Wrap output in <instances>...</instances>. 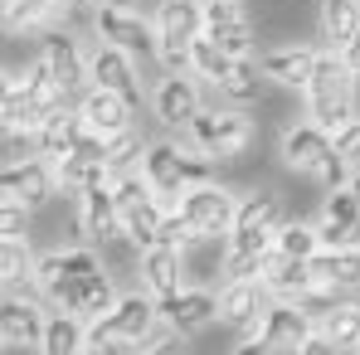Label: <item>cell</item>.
I'll return each mask as SVG.
<instances>
[{"instance_id":"obj_13","label":"cell","mask_w":360,"mask_h":355,"mask_svg":"<svg viewBox=\"0 0 360 355\" xmlns=\"http://www.w3.org/2000/svg\"><path fill=\"white\" fill-rule=\"evenodd\" d=\"M93 34L122 54H156V25L136 10H93Z\"/></svg>"},{"instance_id":"obj_27","label":"cell","mask_w":360,"mask_h":355,"mask_svg":"<svg viewBox=\"0 0 360 355\" xmlns=\"http://www.w3.org/2000/svg\"><path fill=\"white\" fill-rule=\"evenodd\" d=\"M78 108H83V122H88V131H98V136H117L131 127L136 117V108L117 98V93H108V88H88L83 98H78Z\"/></svg>"},{"instance_id":"obj_12","label":"cell","mask_w":360,"mask_h":355,"mask_svg":"<svg viewBox=\"0 0 360 355\" xmlns=\"http://www.w3.org/2000/svg\"><path fill=\"white\" fill-rule=\"evenodd\" d=\"M0 190H5V200H20V205L39 209V205H49L54 190H59V166H49L44 156L5 161V171H0Z\"/></svg>"},{"instance_id":"obj_11","label":"cell","mask_w":360,"mask_h":355,"mask_svg":"<svg viewBox=\"0 0 360 355\" xmlns=\"http://www.w3.org/2000/svg\"><path fill=\"white\" fill-rule=\"evenodd\" d=\"M151 112H156V122H161V127L185 131L190 122L205 112L200 78H195V73H166V78L156 83V93H151Z\"/></svg>"},{"instance_id":"obj_18","label":"cell","mask_w":360,"mask_h":355,"mask_svg":"<svg viewBox=\"0 0 360 355\" xmlns=\"http://www.w3.org/2000/svg\"><path fill=\"white\" fill-rule=\"evenodd\" d=\"M39 59L49 63V73L59 78L63 88L73 93V98H83L88 88H93V78H88V49L73 39V34H63V30H49L44 39H39Z\"/></svg>"},{"instance_id":"obj_14","label":"cell","mask_w":360,"mask_h":355,"mask_svg":"<svg viewBox=\"0 0 360 355\" xmlns=\"http://www.w3.org/2000/svg\"><path fill=\"white\" fill-rule=\"evenodd\" d=\"M311 331H316V321L302 311L297 302H278V297H273L253 336H263V341L273 346V355H302V346L311 341Z\"/></svg>"},{"instance_id":"obj_16","label":"cell","mask_w":360,"mask_h":355,"mask_svg":"<svg viewBox=\"0 0 360 355\" xmlns=\"http://www.w3.org/2000/svg\"><path fill=\"white\" fill-rule=\"evenodd\" d=\"M44 321H49V311L34 297L5 292V302H0V341H5V351H39Z\"/></svg>"},{"instance_id":"obj_21","label":"cell","mask_w":360,"mask_h":355,"mask_svg":"<svg viewBox=\"0 0 360 355\" xmlns=\"http://www.w3.org/2000/svg\"><path fill=\"white\" fill-rule=\"evenodd\" d=\"M161 321L176 336L205 331L210 321H219V297L210 292V288H180V292L161 297Z\"/></svg>"},{"instance_id":"obj_23","label":"cell","mask_w":360,"mask_h":355,"mask_svg":"<svg viewBox=\"0 0 360 355\" xmlns=\"http://www.w3.org/2000/svg\"><path fill=\"white\" fill-rule=\"evenodd\" d=\"M83 131H88V122H83V108L73 103V108H63V112L39 122V131H34V156H44L49 166H59L63 156H73V146L83 141Z\"/></svg>"},{"instance_id":"obj_10","label":"cell","mask_w":360,"mask_h":355,"mask_svg":"<svg viewBox=\"0 0 360 355\" xmlns=\"http://www.w3.org/2000/svg\"><path fill=\"white\" fill-rule=\"evenodd\" d=\"M73 219H78V234L88 243H117L122 234V205L112 195V180L108 185H93V190H78L73 195Z\"/></svg>"},{"instance_id":"obj_29","label":"cell","mask_w":360,"mask_h":355,"mask_svg":"<svg viewBox=\"0 0 360 355\" xmlns=\"http://www.w3.org/2000/svg\"><path fill=\"white\" fill-rule=\"evenodd\" d=\"M311 278L321 288H336V292H360V243L356 248H321L311 258Z\"/></svg>"},{"instance_id":"obj_1","label":"cell","mask_w":360,"mask_h":355,"mask_svg":"<svg viewBox=\"0 0 360 355\" xmlns=\"http://www.w3.org/2000/svg\"><path fill=\"white\" fill-rule=\"evenodd\" d=\"M34 288H39V302H49L54 311H73L83 321H98V316H108L117 306L112 273L103 268V258L93 248H54V253H39Z\"/></svg>"},{"instance_id":"obj_49","label":"cell","mask_w":360,"mask_h":355,"mask_svg":"<svg viewBox=\"0 0 360 355\" xmlns=\"http://www.w3.org/2000/svg\"><path fill=\"white\" fill-rule=\"evenodd\" d=\"M356 355H360V351H356Z\"/></svg>"},{"instance_id":"obj_40","label":"cell","mask_w":360,"mask_h":355,"mask_svg":"<svg viewBox=\"0 0 360 355\" xmlns=\"http://www.w3.org/2000/svg\"><path fill=\"white\" fill-rule=\"evenodd\" d=\"M25 224H30V205L5 200L0 205V238H25Z\"/></svg>"},{"instance_id":"obj_37","label":"cell","mask_w":360,"mask_h":355,"mask_svg":"<svg viewBox=\"0 0 360 355\" xmlns=\"http://www.w3.org/2000/svg\"><path fill=\"white\" fill-rule=\"evenodd\" d=\"M146 146H151V141H141V131H136V127H127V131H117V136H108V161H112V176H122V171H141Z\"/></svg>"},{"instance_id":"obj_41","label":"cell","mask_w":360,"mask_h":355,"mask_svg":"<svg viewBox=\"0 0 360 355\" xmlns=\"http://www.w3.org/2000/svg\"><path fill=\"white\" fill-rule=\"evenodd\" d=\"M336 156H341L351 171H360V117L351 122V127H341V131H336Z\"/></svg>"},{"instance_id":"obj_22","label":"cell","mask_w":360,"mask_h":355,"mask_svg":"<svg viewBox=\"0 0 360 355\" xmlns=\"http://www.w3.org/2000/svg\"><path fill=\"white\" fill-rule=\"evenodd\" d=\"M268 302H273V292L263 288V278L224 283V292H219V321H224L229 331H258Z\"/></svg>"},{"instance_id":"obj_34","label":"cell","mask_w":360,"mask_h":355,"mask_svg":"<svg viewBox=\"0 0 360 355\" xmlns=\"http://www.w3.org/2000/svg\"><path fill=\"white\" fill-rule=\"evenodd\" d=\"M234 63H239V59H229L210 34H200V39H195V49H190V73H195L200 83H210V88H219V83L234 73Z\"/></svg>"},{"instance_id":"obj_47","label":"cell","mask_w":360,"mask_h":355,"mask_svg":"<svg viewBox=\"0 0 360 355\" xmlns=\"http://www.w3.org/2000/svg\"><path fill=\"white\" fill-rule=\"evenodd\" d=\"M88 355H136V351H127V346H112V341H108V346H88Z\"/></svg>"},{"instance_id":"obj_45","label":"cell","mask_w":360,"mask_h":355,"mask_svg":"<svg viewBox=\"0 0 360 355\" xmlns=\"http://www.w3.org/2000/svg\"><path fill=\"white\" fill-rule=\"evenodd\" d=\"M83 10H131L136 0H78Z\"/></svg>"},{"instance_id":"obj_4","label":"cell","mask_w":360,"mask_h":355,"mask_svg":"<svg viewBox=\"0 0 360 355\" xmlns=\"http://www.w3.org/2000/svg\"><path fill=\"white\" fill-rule=\"evenodd\" d=\"M156 336H166V321H161V302L146 292H127L117 297V306L98 321H88V346H127V351H146Z\"/></svg>"},{"instance_id":"obj_9","label":"cell","mask_w":360,"mask_h":355,"mask_svg":"<svg viewBox=\"0 0 360 355\" xmlns=\"http://www.w3.org/2000/svg\"><path fill=\"white\" fill-rule=\"evenodd\" d=\"M205 34L229 59H253V49H258V34H253L243 0H205Z\"/></svg>"},{"instance_id":"obj_31","label":"cell","mask_w":360,"mask_h":355,"mask_svg":"<svg viewBox=\"0 0 360 355\" xmlns=\"http://www.w3.org/2000/svg\"><path fill=\"white\" fill-rule=\"evenodd\" d=\"M283 224H288V214H283V195H278V190H248V195H239V219H234V229L278 234Z\"/></svg>"},{"instance_id":"obj_5","label":"cell","mask_w":360,"mask_h":355,"mask_svg":"<svg viewBox=\"0 0 360 355\" xmlns=\"http://www.w3.org/2000/svg\"><path fill=\"white\" fill-rule=\"evenodd\" d=\"M156 59L166 73H190V49L205 34V0H156Z\"/></svg>"},{"instance_id":"obj_30","label":"cell","mask_w":360,"mask_h":355,"mask_svg":"<svg viewBox=\"0 0 360 355\" xmlns=\"http://www.w3.org/2000/svg\"><path fill=\"white\" fill-rule=\"evenodd\" d=\"M34 355H88V321L73 311H49L44 341Z\"/></svg>"},{"instance_id":"obj_44","label":"cell","mask_w":360,"mask_h":355,"mask_svg":"<svg viewBox=\"0 0 360 355\" xmlns=\"http://www.w3.org/2000/svg\"><path fill=\"white\" fill-rule=\"evenodd\" d=\"M234 355H273V346H268L263 336H248V341H239V346H234Z\"/></svg>"},{"instance_id":"obj_46","label":"cell","mask_w":360,"mask_h":355,"mask_svg":"<svg viewBox=\"0 0 360 355\" xmlns=\"http://www.w3.org/2000/svg\"><path fill=\"white\" fill-rule=\"evenodd\" d=\"M341 59L351 63V73H356V78H360V34H356V39H351V44H346V49H341Z\"/></svg>"},{"instance_id":"obj_42","label":"cell","mask_w":360,"mask_h":355,"mask_svg":"<svg viewBox=\"0 0 360 355\" xmlns=\"http://www.w3.org/2000/svg\"><path fill=\"white\" fill-rule=\"evenodd\" d=\"M136 355H190V346H185V336H176V331H166V336H156L146 351Z\"/></svg>"},{"instance_id":"obj_38","label":"cell","mask_w":360,"mask_h":355,"mask_svg":"<svg viewBox=\"0 0 360 355\" xmlns=\"http://www.w3.org/2000/svg\"><path fill=\"white\" fill-rule=\"evenodd\" d=\"M273 248L288 253V258H316V253H321V234H316V224L288 219V224L278 229V243H273Z\"/></svg>"},{"instance_id":"obj_26","label":"cell","mask_w":360,"mask_h":355,"mask_svg":"<svg viewBox=\"0 0 360 355\" xmlns=\"http://www.w3.org/2000/svg\"><path fill=\"white\" fill-rule=\"evenodd\" d=\"M263 288L278 297V302H297L302 292H311L316 288V278H311V258H288V253H268V263H263Z\"/></svg>"},{"instance_id":"obj_36","label":"cell","mask_w":360,"mask_h":355,"mask_svg":"<svg viewBox=\"0 0 360 355\" xmlns=\"http://www.w3.org/2000/svg\"><path fill=\"white\" fill-rule=\"evenodd\" d=\"M316 331L326 336V341H336L341 351H360V302H341L331 316H321L316 321Z\"/></svg>"},{"instance_id":"obj_35","label":"cell","mask_w":360,"mask_h":355,"mask_svg":"<svg viewBox=\"0 0 360 355\" xmlns=\"http://www.w3.org/2000/svg\"><path fill=\"white\" fill-rule=\"evenodd\" d=\"M263 68H258V59H239L234 63V73L219 83V93L229 98V108H248V103H258L263 98Z\"/></svg>"},{"instance_id":"obj_17","label":"cell","mask_w":360,"mask_h":355,"mask_svg":"<svg viewBox=\"0 0 360 355\" xmlns=\"http://www.w3.org/2000/svg\"><path fill=\"white\" fill-rule=\"evenodd\" d=\"M88 78H93V88H108V93H117L127 98L131 108H141V78H136V63L131 54H122L112 44H93L88 49Z\"/></svg>"},{"instance_id":"obj_43","label":"cell","mask_w":360,"mask_h":355,"mask_svg":"<svg viewBox=\"0 0 360 355\" xmlns=\"http://www.w3.org/2000/svg\"><path fill=\"white\" fill-rule=\"evenodd\" d=\"M302 355H351V351H341V346H336V341H326V336H321V331H311V341H307V346H302Z\"/></svg>"},{"instance_id":"obj_7","label":"cell","mask_w":360,"mask_h":355,"mask_svg":"<svg viewBox=\"0 0 360 355\" xmlns=\"http://www.w3.org/2000/svg\"><path fill=\"white\" fill-rule=\"evenodd\" d=\"M180 214L200 229L205 238H229L234 234V219H239V195L234 190H224L219 180H210V185H190L185 195H180Z\"/></svg>"},{"instance_id":"obj_24","label":"cell","mask_w":360,"mask_h":355,"mask_svg":"<svg viewBox=\"0 0 360 355\" xmlns=\"http://www.w3.org/2000/svg\"><path fill=\"white\" fill-rule=\"evenodd\" d=\"M316 54L321 49H311V44H278V49H263L258 54V68H263V78L268 83H278V88H307V78H311V68H316Z\"/></svg>"},{"instance_id":"obj_39","label":"cell","mask_w":360,"mask_h":355,"mask_svg":"<svg viewBox=\"0 0 360 355\" xmlns=\"http://www.w3.org/2000/svg\"><path fill=\"white\" fill-rule=\"evenodd\" d=\"M341 302H346V292H336V288H321V283H316L311 292H302V297H297V306L307 311V316H311V321H321V316H331V311H336Z\"/></svg>"},{"instance_id":"obj_6","label":"cell","mask_w":360,"mask_h":355,"mask_svg":"<svg viewBox=\"0 0 360 355\" xmlns=\"http://www.w3.org/2000/svg\"><path fill=\"white\" fill-rule=\"evenodd\" d=\"M185 141L200 156H210L214 166H224V161L243 156V146L253 141V117L243 108H205L200 117L185 127Z\"/></svg>"},{"instance_id":"obj_33","label":"cell","mask_w":360,"mask_h":355,"mask_svg":"<svg viewBox=\"0 0 360 355\" xmlns=\"http://www.w3.org/2000/svg\"><path fill=\"white\" fill-rule=\"evenodd\" d=\"M360 34V0H321V39L326 49H346Z\"/></svg>"},{"instance_id":"obj_15","label":"cell","mask_w":360,"mask_h":355,"mask_svg":"<svg viewBox=\"0 0 360 355\" xmlns=\"http://www.w3.org/2000/svg\"><path fill=\"white\" fill-rule=\"evenodd\" d=\"M112 180V161H108V136L98 131H83V141L73 146V156L59 161V185L63 190H93V185H108Z\"/></svg>"},{"instance_id":"obj_25","label":"cell","mask_w":360,"mask_h":355,"mask_svg":"<svg viewBox=\"0 0 360 355\" xmlns=\"http://www.w3.org/2000/svg\"><path fill=\"white\" fill-rule=\"evenodd\" d=\"M78 10V0H5V30L10 34H49Z\"/></svg>"},{"instance_id":"obj_3","label":"cell","mask_w":360,"mask_h":355,"mask_svg":"<svg viewBox=\"0 0 360 355\" xmlns=\"http://www.w3.org/2000/svg\"><path fill=\"white\" fill-rule=\"evenodd\" d=\"M141 176L151 180V190H156V200L166 209H180V195L190 185H210L214 180V161L200 156L190 141L185 146L180 141H151L146 156H141Z\"/></svg>"},{"instance_id":"obj_19","label":"cell","mask_w":360,"mask_h":355,"mask_svg":"<svg viewBox=\"0 0 360 355\" xmlns=\"http://www.w3.org/2000/svg\"><path fill=\"white\" fill-rule=\"evenodd\" d=\"M316 234H321V248H356V243H360V200H356L351 185L326 190V200H321V219H316Z\"/></svg>"},{"instance_id":"obj_32","label":"cell","mask_w":360,"mask_h":355,"mask_svg":"<svg viewBox=\"0 0 360 355\" xmlns=\"http://www.w3.org/2000/svg\"><path fill=\"white\" fill-rule=\"evenodd\" d=\"M166 205L156 200V195H146V200H136L131 209H122V234H127V243L141 253V248H151L156 238H161V224H166Z\"/></svg>"},{"instance_id":"obj_8","label":"cell","mask_w":360,"mask_h":355,"mask_svg":"<svg viewBox=\"0 0 360 355\" xmlns=\"http://www.w3.org/2000/svg\"><path fill=\"white\" fill-rule=\"evenodd\" d=\"M336 161H341V156H336V136H331L326 127H316L311 117L292 122V127L283 131V166H288V171L321 180L326 166H336Z\"/></svg>"},{"instance_id":"obj_48","label":"cell","mask_w":360,"mask_h":355,"mask_svg":"<svg viewBox=\"0 0 360 355\" xmlns=\"http://www.w3.org/2000/svg\"><path fill=\"white\" fill-rule=\"evenodd\" d=\"M351 190H356V200H360V171H351V180H346Z\"/></svg>"},{"instance_id":"obj_2","label":"cell","mask_w":360,"mask_h":355,"mask_svg":"<svg viewBox=\"0 0 360 355\" xmlns=\"http://www.w3.org/2000/svg\"><path fill=\"white\" fill-rule=\"evenodd\" d=\"M302 98H307V117L316 127H326L331 136L356 122V73L341 59V49H321L316 54V68H311Z\"/></svg>"},{"instance_id":"obj_20","label":"cell","mask_w":360,"mask_h":355,"mask_svg":"<svg viewBox=\"0 0 360 355\" xmlns=\"http://www.w3.org/2000/svg\"><path fill=\"white\" fill-rule=\"evenodd\" d=\"M136 273H141V288L156 297H171L185 288V273H190V253H180L171 243H151L136 253Z\"/></svg>"},{"instance_id":"obj_28","label":"cell","mask_w":360,"mask_h":355,"mask_svg":"<svg viewBox=\"0 0 360 355\" xmlns=\"http://www.w3.org/2000/svg\"><path fill=\"white\" fill-rule=\"evenodd\" d=\"M34 268H39V258H34V248H30V238H0V283H5V292L15 297H34Z\"/></svg>"}]
</instances>
